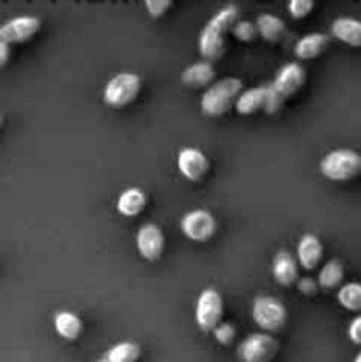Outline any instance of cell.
<instances>
[{
    "mask_svg": "<svg viewBox=\"0 0 361 362\" xmlns=\"http://www.w3.org/2000/svg\"><path fill=\"white\" fill-rule=\"evenodd\" d=\"M142 356V349L133 341L117 343L106 352L105 359L108 362H137Z\"/></svg>",
    "mask_w": 361,
    "mask_h": 362,
    "instance_id": "24",
    "label": "cell"
},
{
    "mask_svg": "<svg viewBox=\"0 0 361 362\" xmlns=\"http://www.w3.org/2000/svg\"><path fill=\"white\" fill-rule=\"evenodd\" d=\"M282 103L283 99L273 90L271 85H260V87H253L241 92L236 103V110L241 115H253L257 112L273 115V113L282 108Z\"/></svg>",
    "mask_w": 361,
    "mask_h": 362,
    "instance_id": "4",
    "label": "cell"
},
{
    "mask_svg": "<svg viewBox=\"0 0 361 362\" xmlns=\"http://www.w3.org/2000/svg\"><path fill=\"white\" fill-rule=\"evenodd\" d=\"M223 313H225V304L218 290L205 288L198 296L197 306H195V320L198 327L207 332L214 331L222 324Z\"/></svg>",
    "mask_w": 361,
    "mask_h": 362,
    "instance_id": "8",
    "label": "cell"
},
{
    "mask_svg": "<svg viewBox=\"0 0 361 362\" xmlns=\"http://www.w3.org/2000/svg\"><path fill=\"white\" fill-rule=\"evenodd\" d=\"M280 352V343L268 332H253L241 341L237 357L243 362H271Z\"/></svg>",
    "mask_w": 361,
    "mask_h": 362,
    "instance_id": "7",
    "label": "cell"
},
{
    "mask_svg": "<svg viewBox=\"0 0 361 362\" xmlns=\"http://www.w3.org/2000/svg\"><path fill=\"white\" fill-rule=\"evenodd\" d=\"M241 92H243V81L239 78H223L214 81L202 94L200 110L209 117L225 115L232 106H236Z\"/></svg>",
    "mask_w": 361,
    "mask_h": 362,
    "instance_id": "2",
    "label": "cell"
},
{
    "mask_svg": "<svg viewBox=\"0 0 361 362\" xmlns=\"http://www.w3.org/2000/svg\"><path fill=\"white\" fill-rule=\"evenodd\" d=\"M172 7V0H145V9L151 18H161Z\"/></svg>",
    "mask_w": 361,
    "mask_h": 362,
    "instance_id": "28",
    "label": "cell"
},
{
    "mask_svg": "<svg viewBox=\"0 0 361 362\" xmlns=\"http://www.w3.org/2000/svg\"><path fill=\"white\" fill-rule=\"evenodd\" d=\"M273 278L278 285L292 286L297 281V260L287 250H280L273 258Z\"/></svg>",
    "mask_w": 361,
    "mask_h": 362,
    "instance_id": "15",
    "label": "cell"
},
{
    "mask_svg": "<svg viewBox=\"0 0 361 362\" xmlns=\"http://www.w3.org/2000/svg\"><path fill=\"white\" fill-rule=\"evenodd\" d=\"M41 28V20L35 16H16L0 25V42L21 45L34 37Z\"/></svg>",
    "mask_w": 361,
    "mask_h": 362,
    "instance_id": "11",
    "label": "cell"
},
{
    "mask_svg": "<svg viewBox=\"0 0 361 362\" xmlns=\"http://www.w3.org/2000/svg\"><path fill=\"white\" fill-rule=\"evenodd\" d=\"M177 168L184 179L191 180V182H200L211 170V163L202 151L195 147H186L177 154Z\"/></svg>",
    "mask_w": 361,
    "mask_h": 362,
    "instance_id": "12",
    "label": "cell"
},
{
    "mask_svg": "<svg viewBox=\"0 0 361 362\" xmlns=\"http://www.w3.org/2000/svg\"><path fill=\"white\" fill-rule=\"evenodd\" d=\"M347 336L354 345L361 346V315L350 320L349 327H347Z\"/></svg>",
    "mask_w": 361,
    "mask_h": 362,
    "instance_id": "29",
    "label": "cell"
},
{
    "mask_svg": "<svg viewBox=\"0 0 361 362\" xmlns=\"http://www.w3.org/2000/svg\"><path fill=\"white\" fill-rule=\"evenodd\" d=\"M319 170L333 182H347L361 173V156L350 148H336L321 159Z\"/></svg>",
    "mask_w": 361,
    "mask_h": 362,
    "instance_id": "3",
    "label": "cell"
},
{
    "mask_svg": "<svg viewBox=\"0 0 361 362\" xmlns=\"http://www.w3.org/2000/svg\"><path fill=\"white\" fill-rule=\"evenodd\" d=\"M53 325H55L57 334L66 341H76L84 332V322L71 311H59L53 318Z\"/></svg>",
    "mask_w": 361,
    "mask_h": 362,
    "instance_id": "20",
    "label": "cell"
},
{
    "mask_svg": "<svg viewBox=\"0 0 361 362\" xmlns=\"http://www.w3.org/2000/svg\"><path fill=\"white\" fill-rule=\"evenodd\" d=\"M314 7H315L314 0H290L287 9H289L290 16L292 18H296V20H303V18H306L308 14L314 11Z\"/></svg>",
    "mask_w": 361,
    "mask_h": 362,
    "instance_id": "26",
    "label": "cell"
},
{
    "mask_svg": "<svg viewBox=\"0 0 361 362\" xmlns=\"http://www.w3.org/2000/svg\"><path fill=\"white\" fill-rule=\"evenodd\" d=\"M98 362H108L106 359H101V361H98Z\"/></svg>",
    "mask_w": 361,
    "mask_h": 362,
    "instance_id": "34",
    "label": "cell"
},
{
    "mask_svg": "<svg viewBox=\"0 0 361 362\" xmlns=\"http://www.w3.org/2000/svg\"><path fill=\"white\" fill-rule=\"evenodd\" d=\"M329 46V35L322 34V32H311V34L303 35L297 39L296 46H294V53L297 59L301 60H311L317 59L319 55L328 49Z\"/></svg>",
    "mask_w": 361,
    "mask_h": 362,
    "instance_id": "18",
    "label": "cell"
},
{
    "mask_svg": "<svg viewBox=\"0 0 361 362\" xmlns=\"http://www.w3.org/2000/svg\"><path fill=\"white\" fill-rule=\"evenodd\" d=\"M216 78V69L212 66V62H207V60H200V62H195L191 66H188L184 69L183 83L190 88H207L214 83Z\"/></svg>",
    "mask_w": 361,
    "mask_h": 362,
    "instance_id": "16",
    "label": "cell"
},
{
    "mask_svg": "<svg viewBox=\"0 0 361 362\" xmlns=\"http://www.w3.org/2000/svg\"><path fill=\"white\" fill-rule=\"evenodd\" d=\"M304 81H306L304 67L299 62H287L285 66H282L276 71L271 87L285 101V99L292 98V95H296L303 88Z\"/></svg>",
    "mask_w": 361,
    "mask_h": 362,
    "instance_id": "10",
    "label": "cell"
},
{
    "mask_svg": "<svg viewBox=\"0 0 361 362\" xmlns=\"http://www.w3.org/2000/svg\"><path fill=\"white\" fill-rule=\"evenodd\" d=\"M297 290H299L303 296L311 297V296H315V293H317L319 283L315 281V279H311V278H301L299 281H297Z\"/></svg>",
    "mask_w": 361,
    "mask_h": 362,
    "instance_id": "30",
    "label": "cell"
},
{
    "mask_svg": "<svg viewBox=\"0 0 361 362\" xmlns=\"http://www.w3.org/2000/svg\"><path fill=\"white\" fill-rule=\"evenodd\" d=\"M336 299L347 311H361V283H345L338 288Z\"/></svg>",
    "mask_w": 361,
    "mask_h": 362,
    "instance_id": "23",
    "label": "cell"
},
{
    "mask_svg": "<svg viewBox=\"0 0 361 362\" xmlns=\"http://www.w3.org/2000/svg\"><path fill=\"white\" fill-rule=\"evenodd\" d=\"M331 34L350 48H361V20L349 16L336 18L331 23Z\"/></svg>",
    "mask_w": 361,
    "mask_h": 362,
    "instance_id": "17",
    "label": "cell"
},
{
    "mask_svg": "<svg viewBox=\"0 0 361 362\" xmlns=\"http://www.w3.org/2000/svg\"><path fill=\"white\" fill-rule=\"evenodd\" d=\"M343 276H345V271H343V265L340 260H329L322 265L321 272H319V288L322 290H335L342 286Z\"/></svg>",
    "mask_w": 361,
    "mask_h": 362,
    "instance_id": "22",
    "label": "cell"
},
{
    "mask_svg": "<svg viewBox=\"0 0 361 362\" xmlns=\"http://www.w3.org/2000/svg\"><path fill=\"white\" fill-rule=\"evenodd\" d=\"M255 27H257L258 35L268 42H278L285 34V23H283L282 18L269 13L258 14L257 20H255Z\"/></svg>",
    "mask_w": 361,
    "mask_h": 362,
    "instance_id": "21",
    "label": "cell"
},
{
    "mask_svg": "<svg viewBox=\"0 0 361 362\" xmlns=\"http://www.w3.org/2000/svg\"><path fill=\"white\" fill-rule=\"evenodd\" d=\"M142 90V78L134 73H119L106 83L103 99L112 108H124L138 98Z\"/></svg>",
    "mask_w": 361,
    "mask_h": 362,
    "instance_id": "6",
    "label": "cell"
},
{
    "mask_svg": "<svg viewBox=\"0 0 361 362\" xmlns=\"http://www.w3.org/2000/svg\"><path fill=\"white\" fill-rule=\"evenodd\" d=\"M137 250L147 262H156L161 258L165 250V235L163 230L154 223H145L137 233Z\"/></svg>",
    "mask_w": 361,
    "mask_h": 362,
    "instance_id": "13",
    "label": "cell"
},
{
    "mask_svg": "<svg viewBox=\"0 0 361 362\" xmlns=\"http://www.w3.org/2000/svg\"><path fill=\"white\" fill-rule=\"evenodd\" d=\"M230 34L234 35V37L237 39V41L241 42H251L257 39L258 35V30L257 27H255L253 21H248V20H239L236 25H234L232 32Z\"/></svg>",
    "mask_w": 361,
    "mask_h": 362,
    "instance_id": "25",
    "label": "cell"
},
{
    "mask_svg": "<svg viewBox=\"0 0 361 362\" xmlns=\"http://www.w3.org/2000/svg\"><path fill=\"white\" fill-rule=\"evenodd\" d=\"M239 21V7L229 4L222 7L202 28L198 35V52L207 62H214L223 57L227 49V34Z\"/></svg>",
    "mask_w": 361,
    "mask_h": 362,
    "instance_id": "1",
    "label": "cell"
},
{
    "mask_svg": "<svg viewBox=\"0 0 361 362\" xmlns=\"http://www.w3.org/2000/svg\"><path fill=\"white\" fill-rule=\"evenodd\" d=\"M251 318L264 332H278L287 324V310L271 296H258L251 303Z\"/></svg>",
    "mask_w": 361,
    "mask_h": 362,
    "instance_id": "5",
    "label": "cell"
},
{
    "mask_svg": "<svg viewBox=\"0 0 361 362\" xmlns=\"http://www.w3.org/2000/svg\"><path fill=\"white\" fill-rule=\"evenodd\" d=\"M322 257H324V246H322L321 239L314 235V233H304L299 239V243H297V264L304 271H314V269L321 265Z\"/></svg>",
    "mask_w": 361,
    "mask_h": 362,
    "instance_id": "14",
    "label": "cell"
},
{
    "mask_svg": "<svg viewBox=\"0 0 361 362\" xmlns=\"http://www.w3.org/2000/svg\"><path fill=\"white\" fill-rule=\"evenodd\" d=\"M11 59V45L6 42H0V67L6 66Z\"/></svg>",
    "mask_w": 361,
    "mask_h": 362,
    "instance_id": "31",
    "label": "cell"
},
{
    "mask_svg": "<svg viewBox=\"0 0 361 362\" xmlns=\"http://www.w3.org/2000/svg\"><path fill=\"white\" fill-rule=\"evenodd\" d=\"M0 127H2V117H0Z\"/></svg>",
    "mask_w": 361,
    "mask_h": 362,
    "instance_id": "33",
    "label": "cell"
},
{
    "mask_svg": "<svg viewBox=\"0 0 361 362\" xmlns=\"http://www.w3.org/2000/svg\"><path fill=\"white\" fill-rule=\"evenodd\" d=\"M212 334H214V339L219 345L229 346L232 345L234 339H236V329H234L232 324H223L222 322V324L212 331Z\"/></svg>",
    "mask_w": 361,
    "mask_h": 362,
    "instance_id": "27",
    "label": "cell"
},
{
    "mask_svg": "<svg viewBox=\"0 0 361 362\" xmlns=\"http://www.w3.org/2000/svg\"><path fill=\"white\" fill-rule=\"evenodd\" d=\"M354 362H361V352H360V354H357V356H356V357H354Z\"/></svg>",
    "mask_w": 361,
    "mask_h": 362,
    "instance_id": "32",
    "label": "cell"
},
{
    "mask_svg": "<svg viewBox=\"0 0 361 362\" xmlns=\"http://www.w3.org/2000/svg\"><path fill=\"white\" fill-rule=\"evenodd\" d=\"M180 230L193 243H207L216 233V219L205 209H195L183 216Z\"/></svg>",
    "mask_w": 361,
    "mask_h": 362,
    "instance_id": "9",
    "label": "cell"
},
{
    "mask_svg": "<svg viewBox=\"0 0 361 362\" xmlns=\"http://www.w3.org/2000/svg\"><path fill=\"white\" fill-rule=\"evenodd\" d=\"M145 205H147V194L138 187H130L117 198V212L124 218H137L144 212Z\"/></svg>",
    "mask_w": 361,
    "mask_h": 362,
    "instance_id": "19",
    "label": "cell"
}]
</instances>
